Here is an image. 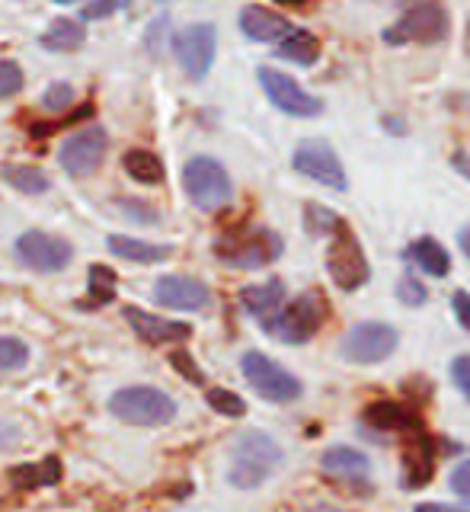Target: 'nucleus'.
<instances>
[{"label":"nucleus","mask_w":470,"mask_h":512,"mask_svg":"<svg viewBox=\"0 0 470 512\" xmlns=\"http://www.w3.org/2000/svg\"><path fill=\"white\" fill-rule=\"evenodd\" d=\"M451 32V16L442 0H416L407 7L394 26L384 29L387 45H439Z\"/></svg>","instance_id":"obj_1"},{"label":"nucleus","mask_w":470,"mask_h":512,"mask_svg":"<svg viewBox=\"0 0 470 512\" xmlns=\"http://www.w3.org/2000/svg\"><path fill=\"white\" fill-rule=\"evenodd\" d=\"M282 464V448L266 432H243L234 445L228 480L237 490H256Z\"/></svg>","instance_id":"obj_2"},{"label":"nucleus","mask_w":470,"mask_h":512,"mask_svg":"<svg viewBox=\"0 0 470 512\" xmlns=\"http://www.w3.org/2000/svg\"><path fill=\"white\" fill-rule=\"evenodd\" d=\"M327 314H330V304H327V298H323V292L314 288V292H304L295 301H288L285 308L263 327L275 336V340L298 346V343L311 340V336L323 327Z\"/></svg>","instance_id":"obj_3"},{"label":"nucleus","mask_w":470,"mask_h":512,"mask_svg":"<svg viewBox=\"0 0 470 512\" xmlns=\"http://www.w3.org/2000/svg\"><path fill=\"white\" fill-rule=\"evenodd\" d=\"M215 256L237 269H259L282 256V237L269 228H240L218 240Z\"/></svg>","instance_id":"obj_4"},{"label":"nucleus","mask_w":470,"mask_h":512,"mask_svg":"<svg viewBox=\"0 0 470 512\" xmlns=\"http://www.w3.org/2000/svg\"><path fill=\"white\" fill-rule=\"evenodd\" d=\"M183 186L192 205L202 208V212H218L234 196L231 176L215 157H192L183 170Z\"/></svg>","instance_id":"obj_5"},{"label":"nucleus","mask_w":470,"mask_h":512,"mask_svg":"<svg viewBox=\"0 0 470 512\" xmlns=\"http://www.w3.org/2000/svg\"><path fill=\"white\" fill-rule=\"evenodd\" d=\"M112 416L132 426H167L176 416L173 397L157 388H122L109 400Z\"/></svg>","instance_id":"obj_6"},{"label":"nucleus","mask_w":470,"mask_h":512,"mask_svg":"<svg viewBox=\"0 0 470 512\" xmlns=\"http://www.w3.org/2000/svg\"><path fill=\"white\" fill-rule=\"evenodd\" d=\"M240 368H243V378L250 381V388L272 400V404H295V400L304 394L301 381L285 372L279 362H272L263 352H247V356L240 359Z\"/></svg>","instance_id":"obj_7"},{"label":"nucleus","mask_w":470,"mask_h":512,"mask_svg":"<svg viewBox=\"0 0 470 512\" xmlns=\"http://www.w3.org/2000/svg\"><path fill=\"white\" fill-rule=\"evenodd\" d=\"M400 336L391 324H381V320H365V324H355L343 343H339V356L352 365H378L384 362L391 352L397 349Z\"/></svg>","instance_id":"obj_8"},{"label":"nucleus","mask_w":470,"mask_h":512,"mask_svg":"<svg viewBox=\"0 0 470 512\" xmlns=\"http://www.w3.org/2000/svg\"><path fill=\"white\" fill-rule=\"evenodd\" d=\"M327 269H330V279L339 292H359L371 276L365 250L359 247V240H355V234L346 228V224L333 234V244L327 253Z\"/></svg>","instance_id":"obj_9"},{"label":"nucleus","mask_w":470,"mask_h":512,"mask_svg":"<svg viewBox=\"0 0 470 512\" xmlns=\"http://www.w3.org/2000/svg\"><path fill=\"white\" fill-rule=\"evenodd\" d=\"M173 52L180 68L192 77V80H202L215 64V52H218V32L215 26L208 23H196V26H186L180 36L173 39Z\"/></svg>","instance_id":"obj_10"},{"label":"nucleus","mask_w":470,"mask_h":512,"mask_svg":"<svg viewBox=\"0 0 470 512\" xmlns=\"http://www.w3.org/2000/svg\"><path fill=\"white\" fill-rule=\"evenodd\" d=\"M259 84H263V93L269 96V103L275 109L288 112V116H298V119H307V116H317L323 109V103L317 96L307 93L295 77H288L275 68H259Z\"/></svg>","instance_id":"obj_11"},{"label":"nucleus","mask_w":470,"mask_h":512,"mask_svg":"<svg viewBox=\"0 0 470 512\" xmlns=\"http://www.w3.org/2000/svg\"><path fill=\"white\" fill-rule=\"evenodd\" d=\"M106 151H109V138L100 125H93V128H84V132H77L64 141L58 151V160L68 176H90L103 164Z\"/></svg>","instance_id":"obj_12"},{"label":"nucleus","mask_w":470,"mask_h":512,"mask_svg":"<svg viewBox=\"0 0 470 512\" xmlns=\"http://www.w3.org/2000/svg\"><path fill=\"white\" fill-rule=\"evenodd\" d=\"M295 170L301 176H307V180L323 183V186L339 189V192L349 186L346 170H343V164H339L336 151L330 148L327 141H304L301 148L295 151Z\"/></svg>","instance_id":"obj_13"},{"label":"nucleus","mask_w":470,"mask_h":512,"mask_svg":"<svg viewBox=\"0 0 470 512\" xmlns=\"http://www.w3.org/2000/svg\"><path fill=\"white\" fill-rule=\"evenodd\" d=\"M16 256H20V263H26L36 272H58L71 263L74 250L61 237H52L45 231H26L16 240Z\"/></svg>","instance_id":"obj_14"},{"label":"nucleus","mask_w":470,"mask_h":512,"mask_svg":"<svg viewBox=\"0 0 470 512\" xmlns=\"http://www.w3.org/2000/svg\"><path fill=\"white\" fill-rule=\"evenodd\" d=\"M122 314H125V320L132 324V330L141 336V340L151 343V346L183 343V340H189V336H192L189 324H180V320H164V317H157V314H148V311L135 308V304H125Z\"/></svg>","instance_id":"obj_15"},{"label":"nucleus","mask_w":470,"mask_h":512,"mask_svg":"<svg viewBox=\"0 0 470 512\" xmlns=\"http://www.w3.org/2000/svg\"><path fill=\"white\" fill-rule=\"evenodd\" d=\"M154 298L164 304V308H180V311H202L212 304V292L189 276H164L154 285Z\"/></svg>","instance_id":"obj_16"},{"label":"nucleus","mask_w":470,"mask_h":512,"mask_svg":"<svg viewBox=\"0 0 470 512\" xmlns=\"http://www.w3.org/2000/svg\"><path fill=\"white\" fill-rule=\"evenodd\" d=\"M403 468H407V487H426L435 471V445L423 432V426L410 432V442L403 448Z\"/></svg>","instance_id":"obj_17"},{"label":"nucleus","mask_w":470,"mask_h":512,"mask_svg":"<svg viewBox=\"0 0 470 512\" xmlns=\"http://www.w3.org/2000/svg\"><path fill=\"white\" fill-rule=\"evenodd\" d=\"M323 464V471L333 474L336 480H343V484H359V480L368 477V468H371V461L365 452H359V448H352V445H333L323 452L320 458Z\"/></svg>","instance_id":"obj_18"},{"label":"nucleus","mask_w":470,"mask_h":512,"mask_svg":"<svg viewBox=\"0 0 470 512\" xmlns=\"http://www.w3.org/2000/svg\"><path fill=\"white\" fill-rule=\"evenodd\" d=\"M240 304H243V311H247V314H253V317L263 320V324H269V320L285 308L282 279H269L263 285H247L240 292Z\"/></svg>","instance_id":"obj_19"},{"label":"nucleus","mask_w":470,"mask_h":512,"mask_svg":"<svg viewBox=\"0 0 470 512\" xmlns=\"http://www.w3.org/2000/svg\"><path fill=\"white\" fill-rule=\"evenodd\" d=\"M240 29H243V36H250L253 42H282L291 26L285 16L279 13H272L266 7H243L240 13Z\"/></svg>","instance_id":"obj_20"},{"label":"nucleus","mask_w":470,"mask_h":512,"mask_svg":"<svg viewBox=\"0 0 470 512\" xmlns=\"http://www.w3.org/2000/svg\"><path fill=\"white\" fill-rule=\"evenodd\" d=\"M365 423L375 426L381 432H413L423 423H419V416L403 407L400 400H375V404L365 407Z\"/></svg>","instance_id":"obj_21"},{"label":"nucleus","mask_w":470,"mask_h":512,"mask_svg":"<svg viewBox=\"0 0 470 512\" xmlns=\"http://www.w3.org/2000/svg\"><path fill=\"white\" fill-rule=\"evenodd\" d=\"M109 250L116 256H122V260H132V263H160L173 253L170 244H148V240L125 237V234H112Z\"/></svg>","instance_id":"obj_22"},{"label":"nucleus","mask_w":470,"mask_h":512,"mask_svg":"<svg viewBox=\"0 0 470 512\" xmlns=\"http://www.w3.org/2000/svg\"><path fill=\"white\" fill-rule=\"evenodd\" d=\"M61 480V461L55 455H48L36 464H20L10 471V484L16 490H36L42 484H58Z\"/></svg>","instance_id":"obj_23"},{"label":"nucleus","mask_w":470,"mask_h":512,"mask_svg":"<svg viewBox=\"0 0 470 512\" xmlns=\"http://www.w3.org/2000/svg\"><path fill=\"white\" fill-rule=\"evenodd\" d=\"M410 256L416 260L419 269L429 272V276H435V279H445L448 272H451V256H448V250L435 237H419V240H413V244H410Z\"/></svg>","instance_id":"obj_24"},{"label":"nucleus","mask_w":470,"mask_h":512,"mask_svg":"<svg viewBox=\"0 0 470 512\" xmlns=\"http://www.w3.org/2000/svg\"><path fill=\"white\" fill-rule=\"evenodd\" d=\"M279 55L288 61H298V64H314L320 58V42H317L314 32L291 29L279 45Z\"/></svg>","instance_id":"obj_25"},{"label":"nucleus","mask_w":470,"mask_h":512,"mask_svg":"<svg viewBox=\"0 0 470 512\" xmlns=\"http://www.w3.org/2000/svg\"><path fill=\"white\" fill-rule=\"evenodd\" d=\"M84 39H87V32L77 20H55L42 36V45L52 48V52H74V48L84 45Z\"/></svg>","instance_id":"obj_26"},{"label":"nucleus","mask_w":470,"mask_h":512,"mask_svg":"<svg viewBox=\"0 0 470 512\" xmlns=\"http://www.w3.org/2000/svg\"><path fill=\"white\" fill-rule=\"evenodd\" d=\"M125 170H128L132 180L148 183V186L164 180V164H160V160L151 151H128L125 154Z\"/></svg>","instance_id":"obj_27"},{"label":"nucleus","mask_w":470,"mask_h":512,"mask_svg":"<svg viewBox=\"0 0 470 512\" xmlns=\"http://www.w3.org/2000/svg\"><path fill=\"white\" fill-rule=\"evenodd\" d=\"M343 218H339L336 212H330L327 205H307L304 208V228H307V234H314V237H333L339 228H343Z\"/></svg>","instance_id":"obj_28"},{"label":"nucleus","mask_w":470,"mask_h":512,"mask_svg":"<svg viewBox=\"0 0 470 512\" xmlns=\"http://www.w3.org/2000/svg\"><path fill=\"white\" fill-rule=\"evenodd\" d=\"M4 180L26 196H39L48 189V176L36 167H4Z\"/></svg>","instance_id":"obj_29"},{"label":"nucleus","mask_w":470,"mask_h":512,"mask_svg":"<svg viewBox=\"0 0 470 512\" xmlns=\"http://www.w3.org/2000/svg\"><path fill=\"white\" fill-rule=\"evenodd\" d=\"M90 298L96 304H109L116 298V272L109 266H90Z\"/></svg>","instance_id":"obj_30"},{"label":"nucleus","mask_w":470,"mask_h":512,"mask_svg":"<svg viewBox=\"0 0 470 512\" xmlns=\"http://www.w3.org/2000/svg\"><path fill=\"white\" fill-rule=\"evenodd\" d=\"M208 407L221 416H231V420H240L243 413H247V404H243V397H237L234 391H224V388H212L205 394Z\"/></svg>","instance_id":"obj_31"},{"label":"nucleus","mask_w":470,"mask_h":512,"mask_svg":"<svg viewBox=\"0 0 470 512\" xmlns=\"http://www.w3.org/2000/svg\"><path fill=\"white\" fill-rule=\"evenodd\" d=\"M26 359H29V349L23 340H16V336H0V372L23 368Z\"/></svg>","instance_id":"obj_32"},{"label":"nucleus","mask_w":470,"mask_h":512,"mask_svg":"<svg viewBox=\"0 0 470 512\" xmlns=\"http://www.w3.org/2000/svg\"><path fill=\"white\" fill-rule=\"evenodd\" d=\"M23 87V68L16 61H0V100L20 93Z\"/></svg>","instance_id":"obj_33"},{"label":"nucleus","mask_w":470,"mask_h":512,"mask_svg":"<svg viewBox=\"0 0 470 512\" xmlns=\"http://www.w3.org/2000/svg\"><path fill=\"white\" fill-rule=\"evenodd\" d=\"M71 103H74V87L71 84H52L42 96V106L48 112H64Z\"/></svg>","instance_id":"obj_34"},{"label":"nucleus","mask_w":470,"mask_h":512,"mask_svg":"<svg viewBox=\"0 0 470 512\" xmlns=\"http://www.w3.org/2000/svg\"><path fill=\"white\" fill-rule=\"evenodd\" d=\"M397 298L403 301V304H410V308H416V304H426V285L419 282L416 276H403L400 279V285H397Z\"/></svg>","instance_id":"obj_35"},{"label":"nucleus","mask_w":470,"mask_h":512,"mask_svg":"<svg viewBox=\"0 0 470 512\" xmlns=\"http://www.w3.org/2000/svg\"><path fill=\"white\" fill-rule=\"evenodd\" d=\"M448 487L455 490L458 496H464V500H470V458H464L455 471H451L448 477Z\"/></svg>","instance_id":"obj_36"},{"label":"nucleus","mask_w":470,"mask_h":512,"mask_svg":"<svg viewBox=\"0 0 470 512\" xmlns=\"http://www.w3.org/2000/svg\"><path fill=\"white\" fill-rule=\"evenodd\" d=\"M125 4H128V0H93V4L84 7V20H103V16L116 13Z\"/></svg>","instance_id":"obj_37"},{"label":"nucleus","mask_w":470,"mask_h":512,"mask_svg":"<svg viewBox=\"0 0 470 512\" xmlns=\"http://www.w3.org/2000/svg\"><path fill=\"white\" fill-rule=\"evenodd\" d=\"M451 378L461 388V394L470 400V356H458L455 365H451Z\"/></svg>","instance_id":"obj_38"},{"label":"nucleus","mask_w":470,"mask_h":512,"mask_svg":"<svg viewBox=\"0 0 470 512\" xmlns=\"http://www.w3.org/2000/svg\"><path fill=\"white\" fill-rule=\"evenodd\" d=\"M170 362H173V368H180V372L189 378V381H196V384H202L205 381V375L199 372V368L196 365H192V356H189V352H173V356H170Z\"/></svg>","instance_id":"obj_39"},{"label":"nucleus","mask_w":470,"mask_h":512,"mask_svg":"<svg viewBox=\"0 0 470 512\" xmlns=\"http://www.w3.org/2000/svg\"><path fill=\"white\" fill-rule=\"evenodd\" d=\"M451 308H455L458 324L470 333V295L467 292H455V298H451Z\"/></svg>","instance_id":"obj_40"},{"label":"nucleus","mask_w":470,"mask_h":512,"mask_svg":"<svg viewBox=\"0 0 470 512\" xmlns=\"http://www.w3.org/2000/svg\"><path fill=\"white\" fill-rule=\"evenodd\" d=\"M413 512H470V503H467V506H448V503H419Z\"/></svg>","instance_id":"obj_41"},{"label":"nucleus","mask_w":470,"mask_h":512,"mask_svg":"<svg viewBox=\"0 0 470 512\" xmlns=\"http://www.w3.org/2000/svg\"><path fill=\"white\" fill-rule=\"evenodd\" d=\"M10 445H16V429L10 423H0V452L10 448Z\"/></svg>","instance_id":"obj_42"},{"label":"nucleus","mask_w":470,"mask_h":512,"mask_svg":"<svg viewBox=\"0 0 470 512\" xmlns=\"http://www.w3.org/2000/svg\"><path fill=\"white\" fill-rule=\"evenodd\" d=\"M451 164L458 167L461 176H467V180H470V157L467 154H455V157H451Z\"/></svg>","instance_id":"obj_43"},{"label":"nucleus","mask_w":470,"mask_h":512,"mask_svg":"<svg viewBox=\"0 0 470 512\" xmlns=\"http://www.w3.org/2000/svg\"><path fill=\"white\" fill-rule=\"evenodd\" d=\"M458 244H461L464 256L470 260V224H467V228H461V234H458Z\"/></svg>","instance_id":"obj_44"},{"label":"nucleus","mask_w":470,"mask_h":512,"mask_svg":"<svg viewBox=\"0 0 470 512\" xmlns=\"http://www.w3.org/2000/svg\"><path fill=\"white\" fill-rule=\"evenodd\" d=\"M464 52L470 55V20H467V26H464Z\"/></svg>","instance_id":"obj_45"},{"label":"nucleus","mask_w":470,"mask_h":512,"mask_svg":"<svg viewBox=\"0 0 470 512\" xmlns=\"http://www.w3.org/2000/svg\"><path fill=\"white\" fill-rule=\"evenodd\" d=\"M275 4H285V7H301L304 0H275Z\"/></svg>","instance_id":"obj_46"},{"label":"nucleus","mask_w":470,"mask_h":512,"mask_svg":"<svg viewBox=\"0 0 470 512\" xmlns=\"http://www.w3.org/2000/svg\"><path fill=\"white\" fill-rule=\"evenodd\" d=\"M314 512H339V509H336V506H317Z\"/></svg>","instance_id":"obj_47"},{"label":"nucleus","mask_w":470,"mask_h":512,"mask_svg":"<svg viewBox=\"0 0 470 512\" xmlns=\"http://www.w3.org/2000/svg\"><path fill=\"white\" fill-rule=\"evenodd\" d=\"M58 4H74V0H58Z\"/></svg>","instance_id":"obj_48"}]
</instances>
